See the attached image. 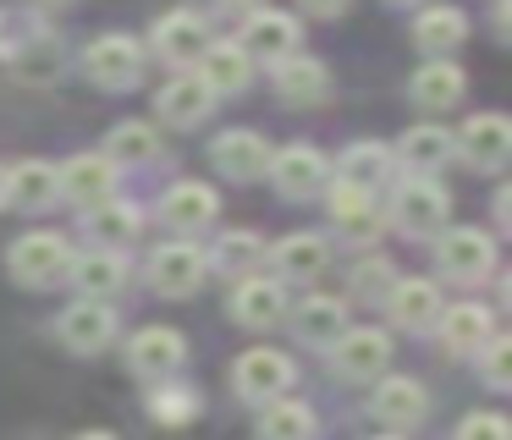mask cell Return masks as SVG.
I'll use <instances>...</instances> for the list:
<instances>
[{
  "label": "cell",
  "mask_w": 512,
  "mask_h": 440,
  "mask_svg": "<svg viewBox=\"0 0 512 440\" xmlns=\"http://www.w3.org/2000/svg\"><path fill=\"white\" fill-rule=\"evenodd\" d=\"M270 264H276V281H314L331 264V248H325V237L298 231V237H281L270 248Z\"/></svg>",
  "instance_id": "24"
},
{
  "label": "cell",
  "mask_w": 512,
  "mask_h": 440,
  "mask_svg": "<svg viewBox=\"0 0 512 440\" xmlns=\"http://www.w3.org/2000/svg\"><path fill=\"white\" fill-rule=\"evenodd\" d=\"M67 275H72V286H78L89 303H105V297H116L127 286V264H122V253H105V248H94V253H78V259L67 264Z\"/></svg>",
  "instance_id": "20"
},
{
  "label": "cell",
  "mask_w": 512,
  "mask_h": 440,
  "mask_svg": "<svg viewBox=\"0 0 512 440\" xmlns=\"http://www.w3.org/2000/svg\"><path fill=\"white\" fill-rule=\"evenodd\" d=\"M281 308H287V286H281L276 275H243V281H237V292H232V319L237 325L265 330V325L281 319Z\"/></svg>",
  "instance_id": "17"
},
{
  "label": "cell",
  "mask_w": 512,
  "mask_h": 440,
  "mask_svg": "<svg viewBox=\"0 0 512 440\" xmlns=\"http://www.w3.org/2000/svg\"><path fill=\"white\" fill-rule=\"evenodd\" d=\"M56 66H61L56 39H34V50L17 55V72H23L28 83H45V77H56Z\"/></svg>",
  "instance_id": "38"
},
{
  "label": "cell",
  "mask_w": 512,
  "mask_h": 440,
  "mask_svg": "<svg viewBox=\"0 0 512 440\" xmlns=\"http://www.w3.org/2000/svg\"><path fill=\"white\" fill-rule=\"evenodd\" d=\"M204 275H210V259H204V248H193V242H166V248H155V259H149V281L166 297L199 292Z\"/></svg>",
  "instance_id": "10"
},
{
  "label": "cell",
  "mask_w": 512,
  "mask_h": 440,
  "mask_svg": "<svg viewBox=\"0 0 512 440\" xmlns=\"http://www.w3.org/2000/svg\"><path fill=\"white\" fill-rule=\"evenodd\" d=\"M6 198L17 209H50L61 198V176L50 160H23V165H6Z\"/></svg>",
  "instance_id": "21"
},
{
  "label": "cell",
  "mask_w": 512,
  "mask_h": 440,
  "mask_svg": "<svg viewBox=\"0 0 512 440\" xmlns=\"http://www.w3.org/2000/svg\"><path fill=\"white\" fill-rule=\"evenodd\" d=\"M397 160L408 165L413 176H435L446 160H452V132L435 127V121H424V127H413V132H402Z\"/></svg>",
  "instance_id": "27"
},
{
  "label": "cell",
  "mask_w": 512,
  "mask_h": 440,
  "mask_svg": "<svg viewBox=\"0 0 512 440\" xmlns=\"http://www.w3.org/2000/svg\"><path fill=\"white\" fill-rule=\"evenodd\" d=\"M204 259H210V270H226V275L243 281V275L265 259V242H259L254 231H226V237L215 242V253H204Z\"/></svg>",
  "instance_id": "36"
},
{
  "label": "cell",
  "mask_w": 512,
  "mask_h": 440,
  "mask_svg": "<svg viewBox=\"0 0 512 440\" xmlns=\"http://www.w3.org/2000/svg\"><path fill=\"white\" fill-rule=\"evenodd\" d=\"M435 330H441V341H446L452 352L474 358V352L485 347L490 336H496V319H490V308H485V303H457V308H441Z\"/></svg>",
  "instance_id": "18"
},
{
  "label": "cell",
  "mask_w": 512,
  "mask_h": 440,
  "mask_svg": "<svg viewBox=\"0 0 512 440\" xmlns=\"http://www.w3.org/2000/svg\"><path fill=\"white\" fill-rule=\"evenodd\" d=\"M149 44L166 55L171 66H199V55L210 50V28H204L199 11H166V17L149 28Z\"/></svg>",
  "instance_id": "12"
},
{
  "label": "cell",
  "mask_w": 512,
  "mask_h": 440,
  "mask_svg": "<svg viewBox=\"0 0 512 440\" xmlns=\"http://www.w3.org/2000/svg\"><path fill=\"white\" fill-rule=\"evenodd\" d=\"M276 88L287 105H320L325 88H331V72L309 55H287V61H276Z\"/></svg>",
  "instance_id": "28"
},
{
  "label": "cell",
  "mask_w": 512,
  "mask_h": 440,
  "mask_svg": "<svg viewBox=\"0 0 512 440\" xmlns=\"http://www.w3.org/2000/svg\"><path fill=\"white\" fill-rule=\"evenodd\" d=\"M463 66H452V61H430V66H419L413 72V99H419L424 110H452L457 99H463Z\"/></svg>",
  "instance_id": "31"
},
{
  "label": "cell",
  "mask_w": 512,
  "mask_h": 440,
  "mask_svg": "<svg viewBox=\"0 0 512 440\" xmlns=\"http://www.w3.org/2000/svg\"><path fill=\"white\" fill-rule=\"evenodd\" d=\"M386 363H391V336L375 325L342 330V336L331 341V369L342 374V380H380Z\"/></svg>",
  "instance_id": "6"
},
{
  "label": "cell",
  "mask_w": 512,
  "mask_h": 440,
  "mask_svg": "<svg viewBox=\"0 0 512 440\" xmlns=\"http://www.w3.org/2000/svg\"><path fill=\"white\" fill-rule=\"evenodd\" d=\"M353 0H303V11H314V17H336V11H347Z\"/></svg>",
  "instance_id": "41"
},
{
  "label": "cell",
  "mask_w": 512,
  "mask_h": 440,
  "mask_svg": "<svg viewBox=\"0 0 512 440\" xmlns=\"http://www.w3.org/2000/svg\"><path fill=\"white\" fill-rule=\"evenodd\" d=\"M56 176H61V198H72L83 209H100L116 198V165L105 154H72L67 165H56Z\"/></svg>",
  "instance_id": "11"
},
{
  "label": "cell",
  "mask_w": 512,
  "mask_h": 440,
  "mask_svg": "<svg viewBox=\"0 0 512 440\" xmlns=\"http://www.w3.org/2000/svg\"><path fill=\"white\" fill-rule=\"evenodd\" d=\"M144 44L133 39V33H105V39H94L89 50H83V72H89V83L111 88V94H127V88L144 83Z\"/></svg>",
  "instance_id": "1"
},
{
  "label": "cell",
  "mask_w": 512,
  "mask_h": 440,
  "mask_svg": "<svg viewBox=\"0 0 512 440\" xmlns=\"http://www.w3.org/2000/svg\"><path fill=\"white\" fill-rule=\"evenodd\" d=\"M391 6H419V0H391Z\"/></svg>",
  "instance_id": "46"
},
{
  "label": "cell",
  "mask_w": 512,
  "mask_h": 440,
  "mask_svg": "<svg viewBox=\"0 0 512 440\" xmlns=\"http://www.w3.org/2000/svg\"><path fill=\"white\" fill-rule=\"evenodd\" d=\"M292 380H298V369H292V358L276 347H254L232 363V391L243 396V402H276V396H287Z\"/></svg>",
  "instance_id": "4"
},
{
  "label": "cell",
  "mask_w": 512,
  "mask_h": 440,
  "mask_svg": "<svg viewBox=\"0 0 512 440\" xmlns=\"http://www.w3.org/2000/svg\"><path fill=\"white\" fill-rule=\"evenodd\" d=\"M72 440H116L111 429H83V435H72Z\"/></svg>",
  "instance_id": "43"
},
{
  "label": "cell",
  "mask_w": 512,
  "mask_h": 440,
  "mask_svg": "<svg viewBox=\"0 0 512 440\" xmlns=\"http://www.w3.org/2000/svg\"><path fill=\"white\" fill-rule=\"evenodd\" d=\"M479 369H485L490 391H507V385H512V341L507 336H490L485 347H479Z\"/></svg>",
  "instance_id": "37"
},
{
  "label": "cell",
  "mask_w": 512,
  "mask_h": 440,
  "mask_svg": "<svg viewBox=\"0 0 512 440\" xmlns=\"http://www.w3.org/2000/svg\"><path fill=\"white\" fill-rule=\"evenodd\" d=\"M386 308L402 330H435V319H441V292H435L430 281H391Z\"/></svg>",
  "instance_id": "25"
},
{
  "label": "cell",
  "mask_w": 512,
  "mask_h": 440,
  "mask_svg": "<svg viewBox=\"0 0 512 440\" xmlns=\"http://www.w3.org/2000/svg\"><path fill=\"white\" fill-rule=\"evenodd\" d=\"M160 220L171 231H199L215 220V193L204 182H177L166 198H160Z\"/></svg>",
  "instance_id": "26"
},
{
  "label": "cell",
  "mask_w": 512,
  "mask_h": 440,
  "mask_svg": "<svg viewBox=\"0 0 512 440\" xmlns=\"http://www.w3.org/2000/svg\"><path fill=\"white\" fill-rule=\"evenodd\" d=\"M270 182H276L281 198H320L325 187H331V165H325L320 149H309V143H292V149H276L270 154Z\"/></svg>",
  "instance_id": "5"
},
{
  "label": "cell",
  "mask_w": 512,
  "mask_h": 440,
  "mask_svg": "<svg viewBox=\"0 0 512 440\" xmlns=\"http://www.w3.org/2000/svg\"><path fill=\"white\" fill-rule=\"evenodd\" d=\"M369 413H375L380 424H391V429H413L424 413H430V396H424L419 380L397 374V380H380V391H375V402H369Z\"/></svg>",
  "instance_id": "19"
},
{
  "label": "cell",
  "mask_w": 512,
  "mask_h": 440,
  "mask_svg": "<svg viewBox=\"0 0 512 440\" xmlns=\"http://www.w3.org/2000/svg\"><path fill=\"white\" fill-rule=\"evenodd\" d=\"M232 44L248 55V61H287V55H298L303 28L287 17V11H248L243 33H237Z\"/></svg>",
  "instance_id": "8"
},
{
  "label": "cell",
  "mask_w": 512,
  "mask_h": 440,
  "mask_svg": "<svg viewBox=\"0 0 512 440\" xmlns=\"http://www.w3.org/2000/svg\"><path fill=\"white\" fill-rule=\"evenodd\" d=\"M226 11H259V0H221Z\"/></svg>",
  "instance_id": "42"
},
{
  "label": "cell",
  "mask_w": 512,
  "mask_h": 440,
  "mask_svg": "<svg viewBox=\"0 0 512 440\" xmlns=\"http://www.w3.org/2000/svg\"><path fill=\"white\" fill-rule=\"evenodd\" d=\"M6 264H12V281H23V286H56V281H67L72 248L56 231H28V237L12 242Z\"/></svg>",
  "instance_id": "2"
},
{
  "label": "cell",
  "mask_w": 512,
  "mask_h": 440,
  "mask_svg": "<svg viewBox=\"0 0 512 440\" xmlns=\"http://www.w3.org/2000/svg\"><path fill=\"white\" fill-rule=\"evenodd\" d=\"M0 204H6V165H0Z\"/></svg>",
  "instance_id": "45"
},
{
  "label": "cell",
  "mask_w": 512,
  "mask_h": 440,
  "mask_svg": "<svg viewBox=\"0 0 512 440\" xmlns=\"http://www.w3.org/2000/svg\"><path fill=\"white\" fill-rule=\"evenodd\" d=\"M56 336L67 341L72 352H83V358H94V352H105L111 347V336H116V314L105 303H72L67 314L56 319Z\"/></svg>",
  "instance_id": "15"
},
{
  "label": "cell",
  "mask_w": 512,
  "mask_h": 440,
  "mask_svg": "<svg viewBox=\"0 0 512 440\" xmlns=\"http://www.w3.org/2000/svg\"><path fill=\"white\" fill-rule=\"evenodd\" d=\"M155 110H160V121H171V127H199V121L215 110V94L193 72H182V77H171V83L160 88Z\"/></svg>",
  "instance_id": "22"
},
{
  "label": "cell",
  "mask_w": 512,
  "mask_h": 440,
  "mask_svg": "<svg viewBox=\"0 0 512 440\" xmlns=\"http://www.w3.org/2000/svg\"><path fill=\"white\" fill-rule=\"evenodd\" d=\"M248 72H254V61H248L237 44H210V50L199 55V83L210 88V94H237V88H248Z\"/></svg>",
  "instance_id": "29"
},
{
  "label": "cell",
  "mask_w": 512,
  "mask_h": 440,
  "mask_svg": "<svg viewBox=\"0 0 512 440\" xmlns=\"http://www.w3.org/2000/svg\"><path fill=\"white\" fill-rule=\"evenodd\" d=\"M292 330H298V341H309V347H331L336 336L347 330V303L342 297H303L298 308H292Z\"/></svg>",
  "instance_id": "23"
},
{
  "label": "cell",
  "mask_w": 512,
  "mask_h": 440,
  "mask_svg": "<svg viewBox=\"0 0 512 440\" xmlns=\"http://www.w3.org/2000/svg\"><path fill=\"white\" fill-rule=\"evenodd\" d=\"M325 209H331V220H336V237L342 242H375L380 237V204H375V193H353V187H331L325 193Z\"/></svg>",
  "instance_id": "16"
},
{
  "label": "cell",
  "mask_w": 512,
  "mask_h": 440,
  "mask_svg": "<svg viewBox=\"0 0 512 440\" xmlns=\"http://www.w3.org/2000/svg\"><path fill=\"white\" fill-rule=\"evenodd\" d=\"M270 154H276V149H270L259 132L237 127V132H221V138H215L210 160H215V171L232 176V182H254V176L270 171Z\"/></svg>",
  "instance_id": "14"
},
{
  "label": "cell",
  "mask_w": 512,
  "mask_h": 440,
  "mask_svg": "<svg viewBox=\"0 0 512 440\" xmlns=\"http://www.w3.org/2000/svg\"><path fill=\"white\" fill-rule=\"evenodd\" d=\"M435 264L446 270V281H485L490 264H496V242L485 237L479 226H457L441 231V248H435Z\"/></svg>",
  "instance_id": "9"
},
{
  "label": "cell",
  "mask_w": 512,
  "mask_h": 440,
  "mask_svg": "<svg viewBox=\"0 0 512 440\" xmlns=\"http://www.w3.org/2000/svg\"><path fill=\"white\" fill-rule=\"evenodd\" d=\"M259 440H314V413L303 402H265V418H259Z\"/></svg>",
  "instance_id": "34"
},
{
  "label": "cell",
  "mask_w": 512,
  "mask_h": 440,
  "mask_svg": "<svg viewBox=\"0 0 512 440\" xmlns=\"http://www.w3.org/2000/svg\"><path fill=\"white\" fill-rule=\"evenodd\" d=\"M380 440H402V435H380Z\"/></svg>",
  "instance_id": "47"
},
{
  "label": "cell",
  "mask_w": 512,
  "mask_h": 440,
  "mask_svg": "<svg viewBox=\"0 0 512 440\" xmlns=\"http://www.w3.org/2000/svg\"><path fill=\"white\" fill-rule=\"evenodd\" d=\"M457 440H512V429L501 413H468L463 424H457Z\"/></svg>",
  "instance_id": "39"
},
{
  "label": "cell",
  "mask_w": 512,
  "mask_h": 440,
  "mask_svg": "<svg viewBox=\"0 0 512 440\" xmlns=\"http://www.w3.org/2000/svg\"><path fill=\"white\" fill-rule=\"evenodd\" d=\"M353 281H358V292H391V270H386V259H364Z\"/></svg>",
  "instance_id": "40"
},
{
  "label": "cell",
  "mask_w": 512,
  "mask_h": 440,
  "mask_svg": "<svg viewBox=\"0 0 512 440\" xmlns=\"http://www.w3.org/2000/svg\"><path fill=\"white\" fill-rule=\"evenodd\" d=\"M452 154H463L474 171H501L512 160V121L485 110V116H468V127L452 138Z\"/></svg>",
  "instance_id": "7"
},
{
  "label": "cell",
  "mask_w": 512,
  "mask_h": 440,
  "mask_svg": "<svg viewBox=\"0 0 512 440\" xmlns=\"http://www.w3.org/2000/svg\"><path fill=\"white\" fill-rule=\"evenodd\" d=\"M89 237H94V248L122 253L138 237V215L127 204H100V209H89Z\"/></svg>",
  "instance_id": "35"
},
{
  "label": "cell",
  "mask_w": 512,
  "mask_h": 440,
  "mask_svg": "<svg viewBox=\"0 0 512 440\" xmlns=\"http://www.w3.org/2000/svg\"><path fill=\"white\" fill-rule=\"evenodd\" d=\"M463 33H468V22H463V11H457V6H424L419 22H413V39H419V50H430V55L457 50Z\"/></svg>",
  "instance_id": "32"
},
{
  "label": "cell",
  "mask_w": 512,
  "mask_h": 440,
  "mask_svg": "<svg viewBox=\"0 0 512 440\" xmlns=\"http://www.w3.org/2000/svg\"><path fill=\"white\" fill-rule=\"evenodd\" d=\"M446 215H452V198H446V187L430 182V176H408V182L397 187V198H391V220H397L408 237H435V231L446 226Z\"/></svg>",
  "instance_id": "3"
},
{
  "label": "cell",
  "mask_w": 512,
  "mask_h": 440,
  "mask_svg": "<svg viewBox=\"0 0 512 440\" xmlns=\"http://www.w3.org/2000/svg\"><path fill=\"white\" fill-rule=\"evenodd\" d=\"M391 171V154L380 143H353V149L336 160V187H353V193H375Z\"/></svg>",
  "instance_id": "30"
},
{
  "label": "cell",
  "mask_w": 512,
  "mask_h": 440,
  "mask_svg": "<svg viewBox=\"0 0 512 440\" xmlns=\"http://www.w3.org/2000/svg\"><path fill=\"white\" fill-rule=\"evenodd\" d=\"M34 6H50V11H56V6H72V0H34Z\"/></svg>",
  "instance_id": "44"
},
{
  "label": "cell",
  "mask_w": 512,
  "mask_h": 440,
  "mask_svg": "<svg viewBox=\"0 0 512 440\" xmlns=\"http://www.w3.org/2000/svg\"><path fill=\"white\" fill-rule=\"evenodd\" d=\"M160 154V132L149 121H122V127L105 138V160L111 165H149Z\"/></svg>",
  "instance_id": "33"
},
{
  "label": "cell",
  "mask_w": 512,
  "mask_h": 440,
  "mask_svg": "<svg viewBox=\"0 0 512 440\" xmlns=\"http://www.w3.org/2000/svg\"><path fill=\"white\" fill-rule=\"evenodd\" d=\"M182 358H188V341L171 325H149L127 341V363H133V374H144V380H171V374L182 369Z\"/></svg>",
  "instance_id": "13"
}]
</instances>
